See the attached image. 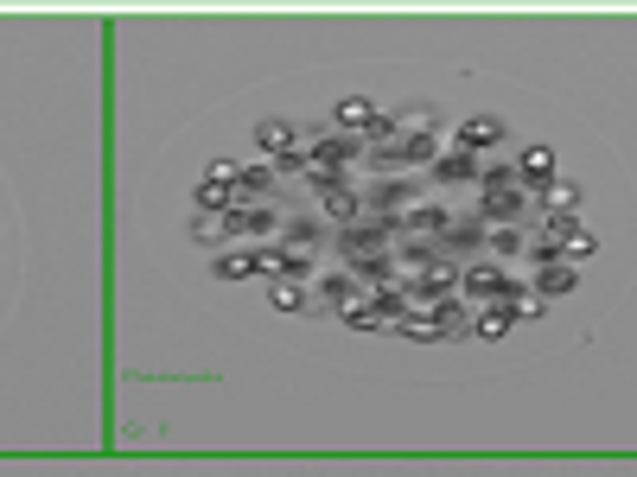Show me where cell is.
<instances>
[{
	"label": "cell",
	"mask_w": 637,
	"mask_h": 477,
	"mask_svg": "<svg viewBox=\"0 0 637 477\" xmlns=\"http://www.w3.org/2000/svg\"><path fill=\"white\" fill-rule=\"evenodd\" d=\"M542 249L562 261H587V255H600V236L580 217H542Z\"/></svg>",
	"instance_id": "1"
},
{
	"label": "cell",
	"mask_w": 637,
	"mask_h": 477,
	"mask_svg": "<svg viewBox=\"0 0 637 477\" xmlns=\"http://www.w3.org/2000/svg\"><path fill=\"white\" fill-rule=\"evenodd\" d=\"M396 242V217H370V223H344L338 229V255L357 261V255H389Z\"/></svg>",
	"instance_id": "2"
},
{
	"label": "cell",
	"mask_w": 637,
	"mask_h": 477,
	"mask_svg": "<svg viewBox=\"0 0 637 477\" xmlns=\"http://www.w3.org/2000/svg\"><path fill=\"white\" fill-rule=\"evenodd\" d=\"M229 204H236V166H229V159H217L204 179L191 184V211H198V217H224Z\"/></svg>",
	"instance_id": "3"
},
{
	"label": "cell",
	"mask_w": 637,
	"mask_h": 477,
	"mask_svg": "<svg viewBox=\"0 0 637 477\" xmlns=\"http://www.w3.org/2000/svg\"><path fill=\"white\" fill-rule=\"evenodd\" d=\"M479 184H485V211H479V217H485L491 229H497V223H517V217H523V191H517V179H510V172H497V166H491Z\"/></svg>",
	"instance_id": "4"
},
{
	"label": "cell",
	"mask_w": 637,
	"mask_h": 477,
	"mask_svg": "<svg viewBox=\"0 0 637 477\" xmlns=\"http://www.w3.org/2000/svg\"><path fill=\"white\" fill-rule=\"evenodd\" d=\"M224 229H229V236H243V242L256 249V242H268V236L281 229V211H274V204H229Z\"/></svg>",
	"instance_id": "5"
},
{
	"label": "cell",
	"mask_w": 637,
	"mask_h": 477,
	"mask_svg": "<svg viewBox=\"0 0 637 477\" xmlns=\"http://www.w3.org/2000/svg\"><path fill=\"white\" fill-rule=\"evenodd\" d=\"M427 179H434V184H479V179H485V166H479V153H465V147H447V153H434V166H427Z\"/></svg>",
	"instance_id": "6"
},
{
	"label": "cell",
	"mask_w": 637,
	"mask_h": 477,
	"mask_svg": "<svg viewBox=\"0 0 637 477\" xmlns=\"http://www.w3.org/2000/svg\"><path fill=\"white\" fill-rule=\"evenodd\" d=\"M256 153H262L268 166H274V159H287V153H300V128H294V121H281V115L256 121Z\"/></svg>",
	"instance_id": "7"
},
{
	"label": "cell",
	"mask_w": 637,
	"mask_h": 477,
	"mask_svg": "<svg viewBox=\"0 0 637 477\" xmlns=\"http://www.w3.org/2000/svg\"><path fill=\"white\" fill-rule=\"evenodd\" d=\"M555 147H523L517 153V166H510V179H517V191H542V184L555 179Z\"/></svg>",
	"instance_id": "8"
},
{
	"label": "cell",
	"mask_w": 637,
	"mask_h": 477,
	"mask_svg": "<svg viewBox=\"0 0 637 477\" xmlns=\"http://www.w3.org/2000/svg\"><path fill=\"white\" fill-rule=\"evenodd\" d=\"M459 287L472 299H504L510 294V267H504V261H472V267L459 274Z\"/></svg>",
	"instance_id": "9"
},
{
	"label": "cell",
	"mask_w": 637,
	"mask_h": 477,
	"mask_svg": "<svg viewBox=\"0 0 637 477\" xmlns=\"http://www.w3.org/2000/svg\"><path fill=\"white\" fill-rule=\"evenodd\" d=\"M452 294H459V274H452L447 261H427L409 281V299H427V306H440V299H452Z\"/></svg>",
	"instance_id": "10"
},
{
	"label": "cell",
	"mask_w": 637,
	"mask_h": 477,
	"mask_svg": "<svg viewBox=\"0 0 637 477\" xmlns=\"http://www.w3.org/2000/svg\"><path fill=\"white\" fill-rule=\"evenodd\" d=\"M504 121L497 115H472V121H459V134H452V147H465V153H485V147H504Z\"/></svg>",
	"instance_id": "11"
},
{
	"label": "cell",
	"mask_w": 637,
	"mask_h": 477,
	"mask_svg": "<svg viewBox=\"0 0 637 477\" xmlns=\"http://www.w3.org/2000/svg\"><path fill=\"white\" fill-rule=\"evenodd\" d=\"M485 236H491V229H485V217H447V229H440L434 242H440L447 255H472V249H479Z\"/></svg>",
	"instance_id": "12"
},
{
	"label": "cell",
	"mask_w": 637,
	"mask_h": 477,
	"mask_svg": "<svg viewBox=\"0 0 637 477\" xmlns=\"http://www.w3.org/2000/svg\"><path fill=\"white\" fill-rule=\"evenodd\" d=\"M319 242H326V229H319V223H312V217H294V223H281V249H287V255H294V261H312V249H319Z\"/></svg>",
	"instance_id": "13"
},
{
	"label": "cell",
	"mask_w": 637,
	"mask_h": 477,
	"mask_svg": "<svg viewBox=\"0 0 637 477\" xmlns=\"http://www.w3.org/2000/svg\"><path fill=\"white\" fill-rule=\"evenodd\" d=\"M268 191H274V166L268 159L236 166V204H268Z\"/></svg>",
	"instance_id": "14"
},
{
	"label": "cell",
	"mask_w": 637,
	"mask_h": 477,
	"mask_svg": "<svg viewBox=\"0 0 637 477\" xmlns=\"http://www.w3.org/2000/svg\"><path fill=\"white\" fill-rule=\"evenodd\" d=\"M574 287H580V267H574V261H542V267H535V294L542 299H562V294H574Z\"/></svg>",
	"instance_id": "15"
},
{
	"label": "cell",
	"mask_w": 637,
	"mask_h": 477,
	"mask_svg": "<svg viewBox=\"0 0 637 477\" xmlns=\"http://www.w3.org/2000/svg\"><path fill=\"white\" fill-rule=\"evenodd\" d=\"M338 325H351V331H389L396 319H389L376 299H344V306H338Z\"/></svg>",
	"instance_id": "16"
},
{
	"label": "cell",
	"mask_w": 637,
	"mask_h": 477,
	"mask_svg": "<svg viewBox=\"0 0 637 477\" xmlns=\"http://www.w3.org/2000/svg\"><path fill=\"white\" fill-rule=\"evenodd\" d=\"M510 325H523L517 306H510V299H491L485 312L472 319V337H491V344H497V337H510Z\"/></svg>",
	"instance_id": "17"
},
{
	"label": "cell",
	"mask_w": 637,
	"mask_h": 477,
	"mask_svg": "<svg viewBox=\"0 0 637 477\" xmlns=\"http://www.w3.org/2000/svg\"><path fill=\"white\" fill-rule=\"evenodd\" d=\"M332 121H338V134L364 141V134H370V121H376V103H364V96H344V103L332 109Z\"/></svg>",
	"instance_id": "18"
},
{
	"label": "cell",
	"mask_w": 637,
	"mask_h": 477,
	"mask_svg": "<svg viewBox=\"0 0 637 477\" xmlns=\"http://www.w3.org/2000/svg\"><path fill=\"white\" fill-rule=\"evenodd\" d=\"M440 229H447V211L440 204H409L396 217V236H440Z\"/></svg>",
	"instance_id": "19"
},
{
	"label": "cell",
	"mask_w": 637,
	"mask_h": 477,
	"mask_svg": "<svg viewBox=\"0 0 637 477\" xmlns=\"http://www.w3.org/2000/svg\"><path fill=\"white\" fill-rule=\"evenodd\" d=\"M402 204H409V184H402V179H382V184L364 191V211H376V217H396Z\"/></svg>",
	"instance_id": "20"
},
{
	"label": "cell",
	"mask_w": 637,
	"mask_h": 477,
	"mask_svg": "<svg viewBox=\"0 0 637 477\" xmlns=\"http://www.w3.org/2000/svg\"><path fill=\"white\" fill-rule=\"evenodd\" d=\"M535 198L548 204V217H574V204H580V184H574V179H562V172H555V179L542 184Z\"/></svg>",
	"instance_id": "21"
},
{
	"label": "cell",
	"mask_w": 637,
	"mask_h": 477,
	"mask_svg": "<svg viewBox=\"0 0 637 477\" xmlns=\"http://www.w3.org/2000/svg\"><path fill=\"white\" fill-rule=\"evenodd\" d=\"M306 299H312V281H268V306L274 312H306Z\"/></svg>",
	"instance_id": "22"
},
{
	"label": "cell",
	"mask_w": 637,
	"mask_h": 477,
	"mask_svg": "<svg viewBox=\"0 0 637 477\" xmlns=\"http://www.w3.org/2000/svg\"><path fill=\"white\" fill-rule=\"evenodd\" d=\"M434 331H440V337H472V306L440 299V306H434Z\"/></svg>",
	"instance_id": "23"
},
{
	"label": "cell",
	"mask_w": 637,
	"mask_h": 477,
	"mask_svg": "<svg viewBox=\"0 0 637 477\" xmlns=\"http://www.w3.org/2000/svg\"><path fill=\"white\" fill-rule=\"evenodd\" d=\"M326 217H338V223H357V217H364V191H357V179L338 184V191H326Z\"/></svg>",
	"instance_id": "24"
},
{
	"label": "cell",
	"mask_w": 637,
	"mask_h": 477,
	"mask_svg": "<svg viewBox=\"0 0 637 477\" xmlns=\"http://www.w3.org/2000/svg\"><path fill=\"white\" fill-rule=\"evenodd\" d=\"M389 331H402V337H414V344H434V337H440V331H434V312H414V306H402Z\"/></svg>",
	"instance_id": "25"
},
{
	"label": "cell",
	"mask_w": 637,
	"mask_h": 477,
	"mask_svg": "<svg viewBox=\"0 0 637 477\" xmlns=\"http://www.w3.org/2000/svg\"><path fill=\"white\" fill-rule=\"evenodd\" d=\"M186 236H191V249H224V242H229L224 217H191V223H186Z\"/></svg>",
	"instance_id": "26"
},
{
	"label": "cell",
	"mask_w": 637,
	"mask_h": 477,
	"mask_svg": "<svg viewBox=\"0 0 637 477\" xmlns=\"http://www.w3.org/2000/svg\"><path fill=\"white\" fill-rule=\"evenodd\" d=\"M211 274H217V281H249L256 261H249V249H224V255L211 261Z\"/></svg>",
	"instance_id": "27"
},
{
	"label": "cell",
	"mask_w": 637,
	"mask_h": 477,
	"mask_svg": "<svg viewBox=\"0 0 637 477\" xmlns=\"http://www.w3.org/2000/svg\"><path fill=\"white\" fill-rule=\"evenodd\" d=\"M485 242H491V255H497V261H517V255L529 249V242H523V229H510V223H497Z\"/></svg>",
	"instance_id": "28"
},
{
	"label": "cell",
	"mask_w": 637,
	"mask_h": 477,
	"mask_svg": "<svg viewBox=\"0 0 637 477\" xmlns=\"http://www.w3.org/2000/svg\"><path fill=\"white\" fill-rule=\"evenodd\" d=\"M319 299L344 306V299H357V281H351V274H319Z\"/></svg>",
	"instance_id": "29"
}]
</instances>
